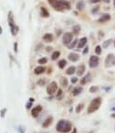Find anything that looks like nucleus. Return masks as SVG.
I'll list each match as a JSON object with an SVG mask.
<instances>
[{"label": "nucleus", "instance_id": "obj_1", "mask_svg": "<svg viewBox=\"0 0 115 133\" xmlns=\"http://www.w3.org/2000/svg\"><path fill=\"white\" fill-rule=\"evenodd\" d=\"M56 130L59 133H69L72 131V123L68 120H60L57 124Z\"/></svg>", "mask_w": 115, "mask_h": 133}, {"label": "nucleus", "instance_id": "obj_2", "mask_svg": "<svg viewBox=\"0 0 115 133\" xmlns=\"http://www.w3.org/2000/svg\"><path fill=\"white\" fill-rule=\"evenodd\" d=\"M50 4L56 11L59 12H62L64 10H70V8H71L70 4L66 0H53Z\"/></svg>", "mask_w": 115, "mask_h": 133}, {"label": "nucleus", "instance_id": "obj_3", "mask_svg": "<svg viewBox=\"0 0 115 133\" xmlns=\"http://www.w3.org/2000/svg\"><path fill=\"white\" fill-rule=\"evenodd\" d=\"M102 104V98L100 97H97V98H94V99L91 101L90 104L87 108V113H93L96 112L98 109L100 108Z\"/></svg>", "mask_w": 115, "mask_h": 133}, {"label": "nucleus", "instance_id": "obj_4", "mask_svg": "<svg viewBox=\"0 0 115 133\" xmlns=\"http://www.w3.org/2000/svg\"><path fill=\"white\" fill-rule=\"evenodd\" d=\"M58 84H57L56 81H52L50 82V84L47 86V89H46V90H47V93L49 94V95H54L55 93L57 92V90H58Z\"/></svg>", "mask_w": 115, "mask_h": 133}, {"label": "nucleus", "instance_id": "obj_5", "mask_svg": "<svg viewBox=\"0 0 115 133\" xmlns=\"http://www.w3.org/2000/svg\"><path fill=\"white\" fill-rule=\"evenodd\" d=\"M73 39V33L71 32H66L62 37V42L65 46H68Z\"/></svg>", "mask_w": 115, "mask_h": 133}, {"label": "nucleus", "instance_id": "obj_6", "mask_svg": "<svg viewBox=\"0 0 115 133\" xmlns=\"http://www.w3.org/2000/svg\"><path fill=\"white\" fill-rule=\"evenodd\" d=\"M115 65V56L113 54H109L108 56H106L105 59V66L106 67H111Z\"/></svg>", "mask_w": 115, "mask_h": 133}, {"label": "nucleus", "instance_id": "obj_7", "mask_svg": "<svg viewBox=\"0 0 115 133\" xmlns=\"http://www.w3.org/2000/svg\"><path fill=\"white\" fill-rule=\"evenodd\" d=\"M99 65V57L97 56H92L89 59V66L91 68H95Z\"/></svg>", "mask_w": 115, "mask_h": 133}, {"label": "nucleus", "instance_id": "obj_8", "mask_svg": "<svg viewBox=\"0 0 115 133\" xmlns=\"http://www.w3.org/2000/svg\"><path fill=\"white\" fill-rule=\"evenodd\" d=\"M41 111H42V106L41 105H36L35 107H33V109L32 110V117H37Z\"/></svg>", "mask_w": 115, "mask_h": 133}, {"label": "nucleus", "instance_id": "obj_9", "mask_svg": "<svg viewBox=\"0 0 115 133\" xmlns=\"http://www.w3.org/2000/svg\"><path fill=\"white\" fill-rule=\"evenodd\" d=\"M42 39L44 42L46 43H50L53 41V39H54V37H53V35H52L51 33H46L43 35L42 37Z\"/></svg>", "mask_w": 115, "mask_h": 133}, {"label": "nucleus", "instance_id": "obj_10", "mask_svg": "<svg viewBox=\"0 0 115 133\" xmlns=\"http://www.w3.org/2000/svg\"><path fill=\"white\" fill-rule=\"evenodd\" d=\"M52 122H53V117L52 116H49V117L46 119L42 123V128H48V127H50V125L52 124Z\"/></svg>", "mask_w": 115, "mask_h": 133}, {"label": "nucleus", "instance_id": "obj_11", "mask_svg": "<svg viewBox=\"0 0 115 133\" xmlns=\"http://www.w3.org/2000/svg\"><path fill=\"white\" fill-rule=\"evenodd\" d=\"M79 58H80V56L77 53H70L68 55V60H70L71 62H77Z\"/></svg>", "mask_w": 115, "mask_h": 133}, {"label": "nucleus", "instance_id": "obj_12", "mask_svg": "<svg viewBox=\"0 0 115 133\" xmlns=\"http://www.w3.org/2000/svg\"><path fill=\"white\" fill-rule=\"evenodd\" d=\"M110 20H111V15H110V14H109V13H104V14H103V15L99 18L98 22H102V23H104V22H108V21H110Z\"/></svg>", "mask_w": 115, "mask_h": 133}, {"label": "nucleus", "instance_id": "obj_13", "mask_svg": "<svg viewBox=\"0 0 115 133\" xmlns=\"http://www.w3.org/2000/svg\"><path fill=\"white\" fill-rule=\"evenodd\" d=\"M86 43H87V38H86V37H84V38H80L79 39V41L77 42V47L78 48H82V47H84L86 45Z\"/></svg>", "mask_w": 115, "mask_h": 133}, {"label": "nucleus", "instance_id": "obj_14", "mask_svg": "<svg viewBox=\"0 0 115 133\" xmlns=\"http://www.w3.org/2000/svg\"><path fill=\"white\" fill-rule=\"evenodd\" d=\"M7 21H8V24H9L10 27H12L13 25H14V15H13V13L11 11L8 13V16H7Z\"/></svg>", "mask_w": 115, "mask_h": 133}, {"label": "nucleus", "instance_id": "obj_15", "mask_svg": "<svg viewBox=\"0 0 115 133\" xmlns=\"http://www.w3.org/2000/svg\"><path fill=\"white\" fill-rule=\"evenodd\" d=\"M85 71H86V66H85V65H78V67H77V75L80 77V76H82L84 73H85Z\"/></svg>", "mask_w": 115, "mask_h": 133}, {"label": "nucleus", "instance_id": "obj_16", "mask_svg": "<svg viewBox=\"0 0 115 133\" xmlns=\"http://www.w3.org/2000/svg\"><path fill=\"white\" fill-rule=\"evenodd\" d=\"M46 68L44 66H37L36 68L34 69V73L37 74V75H40V74H42L43 72H45Z\"/></svg>", "mask_w": 115, "mask_h": 133}, {"label": "nucleus", "instance_id": "obj_17", "mask_svg": "<svg viewBox=\"0 0 115 133\" xmlns=\"http://www.w3.org/2000/svg\"><path fill=\"white\" fill-rule=\"evenodd\" d=\"M91 73H89L88 72L87 74H86V76H85V77L83 78V79H82L81 80V81H80V83H81V85H86V83H88V82L90 81L91 80Z\"/></svg>", "mask_w": 115, "mask_h": 133}, {"label": "nucleus", "instance_id": "obj_18", "mask_svg": "<svg viewBox=\"0 0 115 133\" xmlns=\"http://www.w3.org/2000/svg\"><path fill=\"white\" fill-rule=\"evenodd\" d=\"M41 15L42 16V17H49L50 16V13H49V11L47 10V8L46 7H41Z\"/></svg>", "mask_w": 115, "mask_h": 133}, {"label": "nucleus", "instance_id": "obj_19", "mask_svg": "<svg viewBox=\"0 0 115 133\" xmlns=\"http://www.w3.org/2000/svg\"><path fill=\"white\" fill-rule=\"evenodd\" d=\"M82 91H83V88L82 87H77V88H75L72 90V95L76 97V96L79 95V94L81 93Z\"/></svg>", "mask_w": 115, "mask_h": 133}, {"label": "nucleus", "instance_id": "obj_20", "mask_svg": "<svg viewBox=\"0 0 115 133\" xmlns=\"http://www.w3.org/2000/svg\"><path fill=\"white\" fill-rule=\"evenodd\" d=\"M10 29H11V33L13 36H16L17 35V33H18V31H19V28L17 25H13L12 27H10Z\"/></svg>", "mask_w": 115, "mask_h": 133}, {"label": "nucleus", "instance_id": "obj_21", "mask_svg": "<svg viewBox=\"0 0 115 133\" xmlns=\"http://www.w3.org/2000/svg\"><path fill=\"white\" fill-rule=\"evenodd\" d=\"M76 7H77V10H79V11L83 10V9L85 8V2H84L83 0H79L78 2L77 3Z\"/></svg>", "mask_w": 115, "mask_h": 133}, {"label": "nucleus", "instance_id": "obj_22", "mask_svg": "<svg viewBox=\"0 0 115 133\" xmlns=\"http://www.w3.org/2000/svg\"><path fill=\"white\" fill-rule=\"evenodd\" d=\"M76 72V67L75 66H70L67 69V71H66V73L68 74V75H72L74 73Z\"/></svg>", "mask_w": 115, "mask_h": 133}, {"label": "nucleus", "instance_id": "obj_23", "mask_svg": "<svg viewBox=\"0 0 115 133\" xmlns=\"http://www.w3.org/2000/svg\"><path fill=\"white\" fill-rule=\"evenodd\" d=\"M58 65L60 69H64L65 66L67 65V61L65 59H62V60H59V63H58Z\"/></svg>", "mask_w": 115, "mask_h": 133}, {"label": "nucleus", "instance_id": "obj_24", "mask_svg": "<svg viewBox=\"0 0 115 133\" xmlns=\"http://www.w3.org/2000/svg\"><path fill=\"white\" fill-rule=\"evenodd\" d=\"M84 107H85V104H84L83 103H81V104H77V108H76V113H81L82 110L84 109Z\"/></svg>", "mask_w": 115, "mask_h": 133}, {"label": "nucleus", "instance_id": "obj_25", "mask_svg": "<svg viewBox=\"0 0 115 133\" xmlns=\"http://www.w3.org/2000/svg\"><path fill=\"white\" fill-rule=\"evenodd\" d=\"M72 31L75 35H77V34L80 32V26H79V25H75L72 28Z\"/></svg>", "mask_w": 115, "mask_h": 133}, {"label": "nucleus", "instance_id": "obj_26", "mask_svg": "<svg viewBox=\"0 0 115 133\" xmlns=\"http://www.w3.org/2000/svg\"><path fill=\"white\" fill-rule=\"evenodd\" d=\"M60 84L61 86H63V87H67L68 84V79L65 77H62L60 79Z\"/></svg>", "mask_w": 115, "mask_h": 133}, {"label": "nucleus", "instance_id": "obj_27", "mask_svg": "<svg viewBox=\"0 0 115 133\" xmlns=\"http://www.w3.org/2000/svg\"><path fill=\"white\" fill-rule=\"evenodd\" d=\"M59 56H60V52L59 51L53 52V54H52V56H51V59L52 60H57V59L59 57Z\"/></svg>", "mask_w": 115, "mask_h": 133}, {"label": "nucleus", "instance_id": "obj_28", "mask_svg": "<svg viewBox=\"0 0 115 133\" xmlns=\"http://www.w3.org/2000/svg\"><path fill=\"white\" fill-rule=\"evenodd\" d=\"M48 82L47 79H41V80H39L38 82H37V84L39 85V86H43V85H45L46 83Z\"/></svg>", "mask_w": 115, "mask_h": 133}, {"label": "nucleus", "instance_id": "obj_29", "mask_svg": "<svg viewBox=\"0 0 115 133\" xmlns=\"http://www.w3.org/2000/svg\"><path fill=\"white\" fill-rule=\"evenodd\" d=\"M48 63V59L46 57H42L41 59H39L38 60V64L39 65H46Z\"/></svg>", "mask_w": 115, "mask_h": 133}, {"label": "nucleus", "instance_id": "obj_30", "mask_svg": "<svg viewBox=\"0 0 115 133\" xmlns=\"http://www.w3.org/2000/svg\"><path fill=\"white\" fill-rule=\"evenodd\" d=\"M77 42H78V40H77V39H75L74 41H73V42L71 43V44L68 45V47L69 49H73V48H74V47L77 45Z\"/></svg>", "mask_w": 115, "mask_h": 133}, {"label": "nucleus", "instance_id": "obj_31", "mask_svg": "<svg viewBox=\"0 0 115 133\" xmlns=\"http://www.w3.org/2000/svg\"><path fill=\"white\" fill-rule=\"evenodd\" d=\"M99 90V88L96 86H93L90 88V89H89V91H90V93H96L97 91Z\"/></svg>", "mask_w": 115, "mask_h": 133}, {"label": "nucleus", "instance_id": "obj_32", "mask_svg": "<svg viewBox=\"0 0 115 133\" xmlns=\"http://www.w3.org/2000/svg\"><path fill=\"white\" fill-rule=\"evenodd\" d=\"M95 51V54H96V55H101V54H102V47H101V46H96Z\"/></svg>", "mask_w": 115, "mask_h": 133}, {"label": "nucleus", "instance_id": "obj_33", "mask_svg": "<svg viewBox=\"0 0 115 133\" xmlns=\"http://www.w3.org/2000/svg\"><path fill=\"white\" fill-rule=\"evenodd\" d=\"M112 42V39H109V40H106L105 42L104 43V47H109L110 46V43Z\"/></svg>", "mask_w": 115, "mask_h": 133}, {"label": "nucleus", "instance_id": "obj_34", "mask_svg": "<svg viewBox=\"0 0 115 133\" xmlns=\"http://www.w3.org/2000/svg\"><path fill=\"white\" fill-rule=\"evenodd\" d=\"M77 80H78V79H77V77H73L72 79H71V83L72 84H75V83H77Z\"/></svg>", "mask_w": 115, "mask_h": 133}, {"label": "nucleus", "instance_id": "obj_35", "mask_svg": "<svg viewBox=\"0 0 115 133\" xmlns=\"http://www.w3.org/2000/svg\"><path fill=\"white\" fill-rule=\"evenodd\" d=\"M62 94H63V91H62V89H58V95H57V98H59V96H62Z\"/></svg>", "mask_w": 115, "mask_h": 133}, {"label": "nucleus", "instance_id": "obj_36", "mask_svg": "<svg viewBox=\"0 0 115 133\" xmlns=\"http://www.w3.org/2000/svg\"><path fill=\"white\" fill-rule=\"evenodd\" d=\"M14 52H15V53H17V51H18V44H17V42L14 43Z\"/></svg>", "mask_w": 115, "mask_h": 133}, {"label": "nucleus", "instance_id": "obj_37", "mask_svg": "<svg viewBox=\"0 0 115 133\" xmlns=\"http://www.w3.org/2000/svg\"><path fill=\"white\" fill-rule=\"evenodd\" d=\"M99 7H100V6H96L95 9H93V10H92V13H94V14H95V13H96L97 12H98V10H99Z\"/></svg>", "mask_w": 115, "mask_h": 133}, {"label": "nucleus", "instance_id": "obj_38", "mask_svg": "<svg viewBox=\"0 0 115 133\" xmlns=\"http://www.w3.org/2000/svg\"><path fill=\"white\" fill-rule=\"evenodd\" d=\"M90 2L93 3V4H97V3L101 2V0H90Z\"/></svg>", "mask_w": 115, "mask_h": 133}, {"label": "nucleus", "instance_id": "obj_39", "mask_svg": "<svg viewBox=\"0 0 115 133\" xmlns=\"http://www.w3.org/2000/svg\"><path fill=\"white\" fill-rule=\"evenodd\" d=\"M41 47H42V45H41V44H39L38 46H37V47H36V48H35V50H37V51H38L39 49L41 48Z\"/></svg>", "mask_w": 115, "mask_h": 133}, {"label": "nucleus", "instance_id": "obj_40", "mask_svg": "<svg viewBox=\"0 0 115 133\" xmlns=\"http://www.w3.org/2000/svg\"><path fill=\"white\" fill-rule=\"evenodd\" d=\"M87 53H88V47H86V48H85V50H84L83 54H84V55H86V54H87Z\"/></svg>", "mask_w": 115, "mask_h": 133}, {"label": "nucleus", "instance_id": "obj_41", "mask_svg": "<svg viewBox=\"0 0 115 133\" xmlns=\"http://www.w3.org/2000/svg\"><path fill=\"white\" fill-rule=\"evenodd\" d=\"M46 49H47V52H50V51H51V50H52V47H48Z\"/></svg>", "mask_w": 115, "mask_h": 133}, {"label": "nucleus", "instance_id": "obj_42", "mask_svg": "<svg viewBox=\"0 0 115 133\" xmlns=\"http://www.w3.org/2000/svg\"><path fill=\"white\" fill-rule=\"evenodd\" d=\"M3 33V30H2V27H1V25H0V35Z\"/></svg>", "mask_w": 115, "mask_h": 133}, {"label": "nucleus", "instance_id": "obj_43", "mask_svg": "<svg viewBox=\"0 0 115 133\" xmlns=\"http://www.w3.org/2000/svg\"><path fill=\"white\" fill-rule=\"evenodd\" d=\"M60 33H61V31H57V35H59Z\"/></svg>", "mask_w": 115, "mask_h": 133}, {"label": "nucleus", "instance_id": "obj_44", "mask_svg": "<svg viewBox=\"0 0 115 133\" xmlns=\"http://www.w3.org/2000/svg\"><path fill=\"white\" fill-rule=\"evenodd\" d=\"M112 117H113V118H115V113H113V114H112Z\"/></svg>", "mask_w": 115, "mask_h": 133}, {"label": "nucleus", "instance_id": "obj_45", "mask_svg": "<svg viewBox=\"0 0 115 133\" xmlns=\"http://www.w3.org/2000/svg\"><path fill=\"white\" fill-rule=\"evenodd\" d=\"M105 2L106 3H109V2H110V0H105Z\"/></svg>", "mask_w": 115, "mask_h": 133}, {"label": "nucleus", "instance_id": "obj_46", "mask_svg": "<svg viewBox=\"0 0 115 133\" xmlns=\"http://www.w3.org/2000/svg\"><path fill=\"white\" fill-rule=\"evenodd\" d=\"M113 4H114V6H115V0H113Z\"/></svg>", "mask_w": 115, "mask_h": 133}, {"label": "nucleus", "instance_id": "obj_47", "mask_svg": "<svg viewBox=\"0 0 115 133\" xmlns=\"http://www.w3.org/2000/svg\"><path fill=\"white\" fill-rule=\"evenodd\" d=\"M73 133H77V131H76V130H74V132Z\"/></svg>", "mask_w": 115, "mask_h": 133}, {"label": "nucleus", "instance_id": "obj_48", "mask_svg": "<svg viewBox=\"0 0 115 133\" xmlns=\"http://www.w3.org/2000/svg\"><path fill=\"white\" fill-rule=\"evenodd\" d=\"M114 47H115V40H114Z\"/></svg>", "mask_w": 115, "mask_h": 133}]
</instances>
